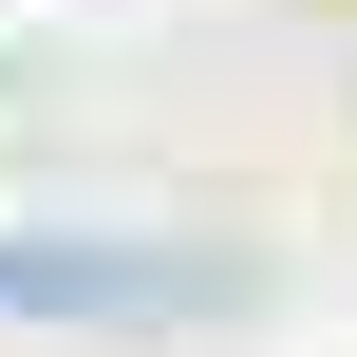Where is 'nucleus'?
<instances>
[{"label":"nucleus","instance_id":"obj_1","mask_svg":"<svg viewBox=\"0 0 357 357\" xmlns=\"http://www.w3.org/2000/svg\"><path fill=\"white\" fill-rule=\"evenodd\" d=\"M245 264H169L113 226H0V320H226Z\"/></svg>","mask_w":357,"mask_h":357}]
</instances>
